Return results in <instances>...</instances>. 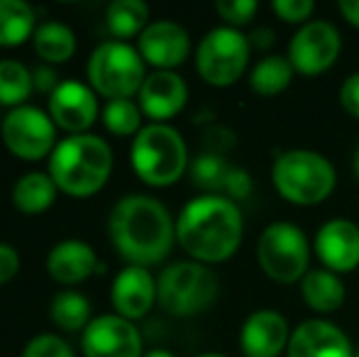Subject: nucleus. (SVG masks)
Instances as JSON below:
<instances>
[{
	"label": "nucleus",
	"instance_id": "4be33fe9",
	"mask_svg": "<svg viewBox=\"0 0 359 357\" xmlns=\"http://www.w3.org/2000/svg\"><path fill=\"white\" fill-rule=\"evenodd\" d=\"M57 184L44 172L22 174L13 186V206L25 215H39L49 210L57 201Z\"/></svg>",
	"mask_w": 359,
	"mask_h": 357
},
{
	"label": "nucleus",
	"instance_id": "f257e3e1",
	"mask_svg": "<svg viewBox=\"0 0 359 357\" xmlns=\"http://www.w3.org/2000/svg\"><path fill=\"white\" fill-rule=\"evenodd\" d=\"M108 235L128 264L151 267L169 257L176 243V223L161 201L144 194H128L110 210Z\"/></svg>",
	"mask_w": 359,
	"mask_h": 357
},
{
	"label": "nucleus",
	"instance_id": "37998d69",
	"mask_svg": "<svg viewBox=\"0 0 359 357\" xmlns=\"http://www.w3.org/2000/svg\"><path fill=\"white\" fill-rule=\"evenodd\" d=\"M355 357H359V350H357V355H355Z\"/></svg>",
	"mask_w": 359,
	"mask_h": 357
},
{
	"label": "nucleus",
	"instance_id": "cd10ccee",
	"mask_svg": "<svg viewBox=\"0 0 359 357\" xmlns=\"http://www.w3.org/2000/svg\"><path fill=\"white\" fill-rule=\"evenodd\" d=\"M32 90V72L22 62L0 59V105H8V108L27 105Z\"/></svg>",
	"mask_w": 359,
	"mask_h": 357
},
{
	"label": "nucleus",
	"instance_id": "2eb2a0df",
	"mask_svg": "<svg viewBox=\"0 0 359 357\" xmlns=\"http://www.w3.org/2000/svg\"><path fill=\"white\" fill-rule=\"evenodd\" d=\"M288 357H355L347 333L325 318L303 321L296 330H291V340L286 348Z\"/></svg>",
	"mask_w": 359,
	"mask_h": 357
},
{
	"label": "nucleus",
	"instance_id": "bb28decb",
	"mask_svg": "<svg viewBox=\"0 0 359 357\" xmlns=\"http://www.w3.org/2000/svg\"><path fill=\"white\" fill-rule=\"evenodd\" d=\"M49 318L62 330H69V333L81 330L83 333L90 321H93V316H90V301L81 291L64 289L59 294H54L52 304H49Z\"/></svg>",
	"mask_w": 359,
	"mask_h": 357
},
{
	"label": "nucleus",
	"instance_id": "e433bc0d",
	"mask_svg": "<svg viewBox=\"0 0 359 357\" xmlns=\"http://www.w3.org/2000/svg\"><path fill=\"white\" fill-rule=\"evenodd\" d=\"M32 83H34V88L39 90V93H49L52 95L54 90L59 88V76H57V72H54L52 67H47V64H42V67H37L32 72Z\"/></svg>",
	"mask_w": 359,
	"mask_h": 357
},
{
	"label": "nucleus",
	"instance_id": "c756f323",
	"mask_svg": "<svg viewBox=\"0 0 359 357\" xmlns=\"http://www.w3.org/2000/svg\"><path fill=\"white\" fill-rule=\"evenodd\" d=\"M230 167L232 164H227L222 154L205 149V152L196 154L194 162H191V181H194V186L208 191V194H222V186H225Z\"/></svg>",
	"mask_w": 359,
	"mask_h": 357
},
{
	"label": "nucleus",
	"instance_id": "393cba45",
	"mask_svg": "<svg viewBox=\"0 0 359 357\" xmlns=\"http://www.w3.org/2000/svg\"><path fill=\"white\" fill-rule=\"evenodd\" d=\"M293 74H296V69L288 62V57L269 54L255 64L250 74V86L257 95L271 98V95H279L281 90L288 88V83L293 81Z\"/></svg>",
	"mask_w": 359,
	"mask_h": 357
},
{
	"label": "nucleus",
	"instance_id": "4c0bfd02",
	"mask_svg": "<svg viewBox=\"0 0 359 357\" xmlns=\"http://www.w3.org/2000/svg\"><path fill=\"white\" fill-rule=\"evenodd\" d=\"M250 44L255 49H269L274 44V32L269 27H257L255 32L250 34Z\"/></svg>",
	"mask_w": 359,
	"mask_h": 357
},
{
	"label": "nucleus",
	"instance_id": "2f4dec72",
	"mask_svg": "<svg viewBox=\"0 0 359 357\" xmlns=\"http://www.w3.org/2000/svg\"><path fill=\"white\" fill-rule=\"evenodd\" d=\"M215 10L227 22V27H240L255 18L259 5H257V0H217Z\"/></svg>",
	"mask_w": 359,
	"mask_h": 357
},
{
	"label": "nucleus",
	"instance_id": "aec40b11",
	"mask_svg": "<svg viewBox=\"0 0 359 357\" xmlns=\"http://www.w3.org/2000/svg\"><path fill=\"white\" fill-rule=\"evenodd\" d=\"M95 269H100L98 255L83 240H62L47 255V274L64 286L81 284Z\"/></svg>",
	"mask_w": 359,
	"mask_h": 357
},
{
	"label": "nucleus",
	"instance_id": "a211bd4d",
	"mask_svg": "<svg viewBox=\"0 0 359 357\" xmlns=\"http://www.w3.org/2000/svg\"><path fill=\"white\" fill-rule=\"evenodd\" d=\"M110 301L118 316L128 321H140L156 304V279L147 267L128 264L118 271L110 286Z\"/></svg>",
	"mask_w": 359,
	"mask_h": 357
},
{
	"label": "nucleus",
	"instance_id": "a19ab883",
	"mask_svg": "<svg viewBox=\"0 0 359 357\" xmlns=\"http://www.w3.org/2000/svg\"><path fill=\"white\" fill-rule=\"evenodd\" d=\"M355 174H357V179H359V147H357V152H355Z\"/></svg>",
	"mask_w": 359,
	"mask_h": 357
},
{
	"label": "nucleus",
	"instance_id": "72a5a7b5",
	"mask_svg": "<svg viewBox=\"0 0 359 357\" xmlns=\"http://www.w3.org/2000/svg\"><path fill=\"white\" fill-rule=\"evenodd\" d=\"M222 194L227 196L230 201H245L247 196L252 194V177L247 169L242 167H230L225 179V186H222Z\"/></svg>",
	"mask_w": 359,
	"mask_h": 357
},
{
	"label": "nucleus",
	"instance_id": "f8f14e48",
	"mask_svg": "<svg viewBox=\"0 0 359 357\" xmlns=\"http://www.w3.org/2000/svg\"><path fill=\"white\" fill-rule=\"evenodd\" d=\"M81 350L86 357H142V335L133 321L103 314L81 333Z\"/></svg>",
	"mask_w": 359,
	"mask_h": 357
},
{
	"label": "nucleus",
	"instance_id": "79ce46f5",
	"mask_svg": "<svg viewBox=\"0 0 359 357\" xmlns=\"http://www.w3.org/2000/svg\"><path fill=\"white\" fill-rule=\"evenodd\" d=\"M196 357H227V355H220V353H203V355H196Z\"/></svg>",
	"mask_w": 359,
	"mask_h": 357
},
{
	"label": "nucleus",
	"instance_id": "412c9836",
	"mask_svg": "<svg viewBox=\"0 0 359 357\" xmlns=\"http://www.w3.org/2000/svg\"><path fill=\"white\" fill-rule=\"evenodd\" d=\"M301 296L318 314H332L345 304V284L330 269H308L301 279Z\"/></svg>",
	"mask_w": 359,
	"mask_h": 357
},
{
	"label": "nucleus",
	"instance_id": "9b49d317",
	"mask_svg": "<svg viewBox=\"0 0 359 357\" xmlns=\"http://www.w3.org/2000/svg\"><path fill=\"white\" fill-rule=\"evenodd\" d=\"M342 52L340 29L327 20H311L301 25L288 44V62L303 76L325 74Z\"/></svg>",
	"mask_w": 359,
	"mask_h": 357
},
{
	"label": "nucleus",
	"instance_id": "473e14b6",
	"mask_svg": "<svg viewBox=\"0 0 359 357\" xmlns=\"http://www.w3.org/2000/svg\"><path fill=\"white\" fill-rule=\"evenodd\" d=\"M271 10L288 25H306L316 13V3L313 0H274Z\"/></svg>",
	"mask_w": 359,
	"mask_h": 357
},
{
	"label": "nucleus",
	"instance_id": "b1692460",
	"mask_svg": "<svg viewBox=\"0 0 359 357\" xmlns=\"http://www.w3.org/2000/svg\"><path fill=\"white\" fill-rule=\"evenodd\" d=\"M34 20L25 0H0V47H20L34 37Z\"/></svg>",
	"mask_w": 359,
	"mask_h": 357
},
{
	"label": "nucleus",
	"instance_id": "ddd939ff",
	"mask_svg": "<svg viewBox=\"0 0 359 357\" xmlns=\"http://www.w3.org/2000/svg\"><path fill=\"white\" fill-rule=\"evenodd\" d=\"M137 52L142 54L144 64L154 67L156 72H174L189 59L191 37L186 27L174 20H156L140 34Z\"/></svg>",
	"mask_w": 359,
	"mask_h": 357
},
{
	"label": "nucleus",
	"instance_id": "dca6fc26",
	"mask_svg": "<svg viewBox=\"0 0 359 357\" xmlns=\"http://www.w3.org/2000/svg\"><path fill=\"white\" fill-rule=\"evenodd\" d=\"M288 321L274 309H257L245 318L240 348L245 357H279L288 348Z\"/></svg>",
	"mask_w": 359,
	"mask_h": 357
},
{
	"label": "nucleus",
	"instance_id": "c85d7f7f",
	"mask_svg": "<svg viewBox=\"0 0 359 357\" xmlns=\"http://www.w3.org/2000/svg\"><path fill=\"white\" fill-rule=\"evenodd\" d=\"M103 125L118 137H130L142 130V108L130 98H115L103 105Z\"/></svg>",
	"mask_w": 359,
	"mask_h": 357
},
{
	"label": "nucleus",
	"instance_id": "6e6552de",
	"mask_svg": "<svg viewBox=\"0 0 359 357\" xmlns=\"http://www.w3.org/2000/svg\"><path fill=\"white\" fill-rule=\"evenodd\" d=\"M257 262L271 281L296 284L308 274L311 245L296 223L276 220L262 230L257 240Z\"/></svg>",
	"mask_w": 359,
	"mask_h": 357
},
{
	"label": "nucleus",
	"instance_id": "a878e982",
	"mask_svg": "<svg viewBox=\"0 0 359 357\" xmlns=\"http://www.w3.org/2000/svg\"><path fill=\"white\" fill-rule=\"evenodd\" d=\"M105 25L120 42L140 37L149 25V8L142 0H115L105 8Z\"/></svg>",
	"mask_w": 359,
	"mask_h": 357
},
{
	"label": "nucleus",
	"instance_id": "0eeeda50",
	"mask_svg": "<svg viewBox=\"0 0 359 357\" xmlns=\"http://www.w3.org/2000/svg\"><path fill=\"white\" fill-rule=\"evenodd\" d=\"M220 294L217 274L208 264L174 262L156 279V301L166 314L189 318L205 311Z\"/></svg>",
	"mask_w": 359,
	"mask_h": 357
},
{
	"label": "nucleus",
	"instance_id": "5701e85b",
	"mask_svg": "<svg viewBox=\"0 0 359 357\" xmlns=\"http://www.w3.org/2000/svg\"><path fill=\"white\" fill-rule=\"evenodd\" d=\"M32 44L44 64H64L76 54V32L59 20H47L37 25Z\"/></svg>",
	"mask_w": 359,
	"mask_h": 357
},
{
	"label": "nucleus",
	"instance_id": "423d86ee",
	"mask_svg": "<svg viewBox=\"0 0 359 357\" xmlns=\"http://www.w3.org/2000/svg\"><path fill=\"white\" fill-rule=\"evenodd\" d=\"M86 79L95 93L105 95L108 100L133 98L147 79V64L133 44L110 39L98 44L88 57Z\"/></svg>",
	"mask_w": 359,
	"mask_h": 357
},
{
	"label": "nucleus",
	"instance_id": "c9c22d12",
	"mask_svg": "<svg viewBox=\"0 0 359 357\" xmlns=\"http://www.w3.org/2000/svg\"><path fill=\"white\" fill-rule=\"evenodd\" d=\"M340 103L352 118L359 120V72L350 74L340 86Z\"/></svg>",
	"mask_w": 359,
	"mask_h": 357
},
{
	"label": "nucleus",
	"instance_id": "4468645a",
	"mask_svg": "<svg viewBox=\"0 0 359 357\" xmlns=\"http://www.w3.org/2000/svg\"><path fill=\"white\" fill-rule=\"evenodd\" d=\"M49 118L69 135H86L98 120L95 90L81 81H62L49 95Z\"/></svg>",
	"mask_w": 359,
	"mask_h": 357
},
{
	"label": "nucleus",
	"instance_id": "f3484780",
	"mask_svg": "<svg viewBox=\"0 0 359 357\" xmlns=\"http://www.w3.org/2000/svg\"><path fill=\"white\" fill-rule=\"evenodd\" d=\"M316 252L323 267L347 274L359 267V225L347 218H332L316 235Z\"/></svg>",
	"mask_w": 359,
	"mask_h": 357
},
{
	"label": "nucleus",
	"instance_id": "f03ea898",
	"mask_svg": "<svg viewBox=\"0 0 359 357\" xmlns=\"http://www.w3.org/2000/svg\"><path fill=\"white\" fill-rule=\"evenodd\" d=\"M245 235L242 210L220 194H205L189 201L176 218V240L194 262H227Z\"/></svg>",
	"mask_w": 359,
	"mask_h": 357
},
{
	"label": "nucleus",
	"instance_id": "20e7f679",
	"mask_svg": "<svg viewBox=\"0 0 359 357\" xmlns=\"http://www.w3.org/2000/svg\"><path fill=\"white\" fill-rule=\"evenodd\" d=\"M130 164L147 186L164 189L176 184L191 167L189 147L176 128L166 123H149L135 135Z\"/></svg>",
	"mask_w": 359,
	"mask_h": 357
},
{
	"label": "nucleus",
	"instance_id": "7c9ffc66",
	"mask_svg": "<svg viewBox=\"0 0 359 357\" xmlns=\"http://www.w3.org/2000/svg\"><path fill=\"white\" fill-rule=\"evenodd\" d=\"M22 357H76L72 345L54 333L34 335L22 350Z\"/></svg>",
	"mask_w": 359,
	"mask_h": 357
},
{
	"label": "nucleus",
	"instance_id": "ea45409f",
	"mask_svg": "<svg viewBox=\"0 0 359 357\" xmlns=\"http://www.w3.org/2000/svg\"><path fill=\"white\" fill-rule=\"evenodd\" d=\"M142 357H176V355H171L169 350H161V348H154V350H149V353H144Z\"/></svg>",
	"mask_w": 359,
	"mask_h": 357
},
{
	"label": "nucleus",
	"instance_id": "f704fd0d",
	"mask_svg": "<svg viewBox=\"0 0 359 357\" xmlns=\"http://www.w3.org/2000/svg\"><path fill=\"white\" fill-rule=\"evenodd\" d=\"M20 271V252L8 243H0V286L13 281Z\"/></svg>",
	"mask_w": 359,
	"mask_h": 357
},
{
	"label": "nucleus",
	"instance_id": "7ed1b4c3",
	"mask_svg": "<svg viewBox=\"0 0 359 357\" xmlns=\"http://www.w3.org/2000/svg\"><path fill=\"white\" fill-rule=\"evenodd\" d=\"M113 174V149L98 135H69L49 157V177L74 198L95 196Z\"/></svg>",
	"mask_w": 359,
	"mask_h": 357
},
{
	"label": "nucleus",
	"instance_id": "1a4fd4ad",
	"mask_svg": "<svg viewBox=\"0 0 359 357\" xmlns=\"http://www.w3.org/2000/svg\"><path fill=\"white\" fill-rule=\"evenodd\" d=\"M250 37L237 27H215L196 49V69L201 79L215 88L232 86L250 64Z\"/></svg>",
	"mask_w": 359,
	"mask_h": 357
},
{
	"label": "nucleus",
	"instance_id": "39448f33",
	"mask_svg": "<svg viewBox=\"0 0 359 357\" xmlns=\"http://www.w3.org/2000/svg\"><path fill=\"white\" fill-rule=\"evenodd\" d=\"M271 181L288 203L316 206L335 191L337 174L325 154L313 149H288L274 159Z\"/></svg>",
	"mask_w": 359,
	"mask_h": 357
},
{
	"label": "nucleus",
	"instance_id": "58836bf2",
	"mask_svg": "<svg viewBox=\"0 0 359 357\" xmlns=\"http://www.w3.org/2000/svg\"><path fill=\"white\" fill-rule=\"evenodd\" d=\"M340 13L352 27H359V0H340Z\"/></svg>",
	"mask_w": 359,
	"mask_h": 357
},
{
	"label": "nucleus",
	"instance_id": "9d476101",
	"mask_svg": "<svg viewBox=\"0 0 359 357\" xmlns=\"http://www.w3.org/2000/svg\"><path fill=\"white\" fill-rule=\"evenodd\" d=\"M5 147L10 154L25 159V162H37V159L52 157L57 147V125L37 105H20L13 108L3 118L0 125Z\"/></svg>",
	"mask_w": 359,
	"mask_h": 357
},
{
	"label": "nucleus",
	"instance_id": "6ab92c4d",
	"mask_svg": "<svg viewBox=\"0 0 359 357\" xmlns=\"http://www.w3.org/2000/svg\"><path fill=\"white\" fill-rule=\"evenodd\" d=\"M140 108L151 123H166L186 108L189 86L176 72H154L140 88Z\"/></svg>",
	"mask_w": 359,
	"mask_h": 357
}]
</instances>
